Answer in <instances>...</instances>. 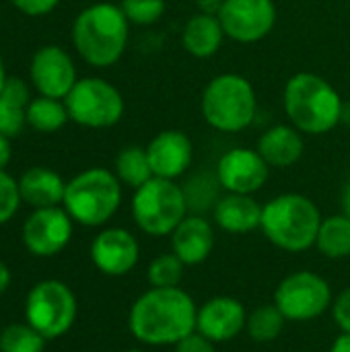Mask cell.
<instances>
[{"instance_id":"cell-1","label":"cell","mask_w":350,"mask_h":352,"mask_svg":"<svg viewBox=\"0 0 350 352\" xmlns=\"http://www.w3.org/2000/svg\"><path fill=\"white\" fill-rule=\"evenodd\" d=\"M198 305L182 287L146 289L128 311L130 334L146 346H175L196 332Z\"/></svg>"},{"instance_id":"cell-2","label":"cell","mask_w":350,"mask_h":352,"mask_svg":"<svg viewBox=\"0 0 350 352\" xmlns=\"http://www.w3.org/2000/svg\"><path fill=\"white\" fill-rule=\"evenodd\" d=\"M130 21L120 4L95 2L83 8L72 23V45L93 68H109L124 56Z\"/></svg>"},{"instance_id":"cell-3","label":"cell","mask_w":350,"mask_h":352,"mask_svg":"<svg viewBox=\"0 0 350 352\" xmlns=\"http://www.w3.org/2000/svg\"><path fill=\"white\" fill-rule=\"evenodd\" d=\"M289 122L309 136H324L342 122L344 103L340 93L316 72L293 74L283 91Z\"/></svg>"},{"instance_id":"cell-4","label":"cell","mask_w":350,"mask_h":352,"mask_svg":"<svg viewBox=\"0 0 350 352\" xmlns=\"http://www.w3.org/2000/svg\"><path fill=\"white\" fill-rule=\"evenodd\" d=\"M322 219L324 217L311 198L287 192L262 204L260 231L274 248L289 254H301L316 248Z\"/></svg>"},{"instance_id":"cell-5","label":"cell","mask_w":350,"mask_h":352,"mask_svg":"<svg viewBox=\"0 0 350 352\" xmlns=\"http://www.w3.org/2000/svg\"><path fill=\"white\" fill-rule=\"evenodd\" d=\"M200 111L204 122L225 134L248 130L258 116L254 85L235 72H223L208 80L202 91Z\"/></svg>"},{"instance_id":"cell-6","label":"cell","mask_w":350,"mask_h":352,"mask_svg":"<svg viewBox=\"0 0 350 352\" xmlns=\"http://www.w3.org/2000/svg\"><path fill=\"white\" fill-rule=\"evenodd\" d=\"M62 206L83 227H103L122 206V182L103 167H91L66 182Z\"/></svg>"},{"instance_id":"cell-7","label":"cell","mask_w":350,"mask_h":352,"mask_svg":"<svg viewBox=\"0 0 350 352\" xmlns=\"http://www.w3.org/2000/svg\"><path fill=\"white\" fill-rule=\"evenodd\" d=\"M130 210L136 227L151 237H169L190 214L184 188L163 177H153L134 190Z\"/></svg>"},{"instance_id":"cell-8","label":"cell","mask_w":350,"mask_h":352,"mask_svg":"<svg viewBox=\"0 0 350 352\" xmlns=\"http://www.w3.org/2000/svg\"><path fill=\"white\" fill-rule=\"evenodd\" d=\"M64 103L70 122L93 130L116 126L126 111L120 89L101 76L78 78L72 91L66 95Z\"/></svg>"},{"instance_id":"cell-9","label":"cell","mask_w":350,"mask_h":352,"mask_svg":"<svg viewBox=\"0 0 350 352\" xmlns=\"http://www.w3.org/2000/svg\"><path fill=\"white\" fill-rule=\"evenodd\" d=\"M272 303L287 322L307 324L332 309L334 295L330 283L311 270H295L287 274L274 289Z\"/></svg>"},{"instance_id":"cell-10","label":"cell","mask_w":350,"mask_h":352,"mask_svg":"<svg viewBox=\"0 0 350 352\" xmlns=\"http://www.w3.org/2000/svg\"><path fill=\"white\" fill-rule=\"evenodd\" d=\"M78 303L68 285L62 280L37 283L25 301L27 324L33 326L45 340L64 336L76 322Z\"/></svg>"},{"instance_id":"cell-11","label":"cell","mask_w":350,"mask_h":352,"mask_svg":"<svg viewBox=\"0 0 350 352\" xmlns=\"http://www.w3.org/2000/svg\"><path fill=\"white\" fill-rule=\"evenodd\" d=\"M225 37L237 43H258L276 25L274 0H225L219 10Z\"/></svg>"},{"instance_id":"cell-12","label":"cell","mask_w":350,"mask_h":352,"mask_svg":"<svg viewBox=\"0 0 350 352\" xmlns=\"http://www.w3.org/2000/svg\"><path fill=\"white\" fill-rule=\"evenodd\" d=\"M270 175V165L262 159L256 148L235 146L221 155L215 177L223 192L250 194L260 192Z\"/></svg>"},{"instance_id":"cell-13","label":"cell","mask_w":350,"mask_h":352,"mask_svg":"<svg viewBox=\"0 0 350 352\" xmlns=\"http://www.w3.org/2000/svg\"><path fill=\"white\" fill-rule=\"evenodd\" d=\"M74 221L64 206L35 208L23 225L25 248L39 258H52L60 254L72 239Z\"/></svg>"},{"instance_id":"cell-14","label":"cell","mask_w":350,"mask_h":352,"mask_svg":"<svg viewBox=\"0 0 350 352\" xmlns=\"http://www.w3.org/2000/svg\"><path fill=\"white\" fill-rule=\"evenodd\" d=\"M29 78L39 95L52 99H66V95L76 85L78 74L72 56L64 47L47 43L33 54Z\"/></svg>"},{"instance_id":"cell-15","label":"cell","mask_w":350,"mask_h":352,"mask_svg":"<svg viewBox=\"0 0 350 352\" xmlns=\"http://www.w3.org/2000/svg\"><path fill=\"white\" fill-rule=\"evenodd\" d=\"M140 260L138 239L124 227L101 229L91 243V262L105 276H126Z\"/></svg>"},{"instance_id":"cell-16","label":"cell","mask_w":350,"mask_h":352,"mask_svg":"<svg viewBox=\"0 0 350 352\" xmlns=\"http://www.w3.org/2000/svg\"><path fill=\"white\" fill-rule=\"evenodd\" d=\"M245 322L248 309L239 299L217 295L198 305L196 332H200L215 344H225L245 332Z\"/></svg>"},{"instance_id":"cell-17","label":"cell","mask_w":350,"mask_h":352,"mask_svg":"<svg viewBox=\"0 0 350 352\" xmlns=\"http://www.w3.org/2000/svg\"><path fill=\"white\" fill-rule=\"evenodd\" d=\"M146 155L155 177L175 182L190 169L194 161V144L182 130H161L149 140Z\"/></svg>"},{"instance_id":"cell-18","label":"cell","mask_w":350,"mask_h":352,"mask_svg":"<svg viewBox=\"0 0 350 352\" xmlns=\"http://www.w3.org/2000/svg\"><path fill=\"white\" fill-rule=\"evenodd\" d=\"M169 237H171V252L186 266L204 264L217 245L215 225L206 217L196 212H190Z\"/></svg>"},{"instance_id":"cell-19","label":"cell","mask_w":350,"mask_h":352,"mask_svg":"<svg viewBox=\"0 0 350 352\" xmlns=\"http://www.w3.org/2000/svg\"><path fill=\"white\" fill-rule=\"evenodd\" d=\"M212 223L231 235L258 231L262 223V204L250 194L225 192L212 208Z\"/></svg>"},{"instance_id":"cell-20","label":"cell","mask_w":350,"mask_h":352,"mask_svg":"<svg viewBox=\"0 0 350 352\" xmlns=\"http://www.w3.org/2000/svg\"><path fill=\"white\" fill-rule=\"evenodd\" d=\"M256 151L270 167H293L295 163H299L305 151L303 134L293 124H276L260 134Z\"/></svg>"},{"instance_id":"cell-21","label":"cell","mask_w":350,"mask_h":352,"mask_svg":"<svg viewBox=\"0 0 350 352\" xmlns=\"http://www.w3.org/2000/svg\"><path fill=\"white\" fill-rule=\"evenodd\" d=\"M19 192L21 200L35 208H50L60 206L64 202L66 182L54 169L35 165L23 171L19 177Z\"/></svg>"},{"instance_id":"cell-22","label":"cell","mask_w":350,"mask_h":352,"mask_svg":"<svg viewBox=\"0 0 350 352\" xmlns=\"http://www.w3.org/2000/svg\"><path fill=\"white\" fill-rule=\"evenodd\" d=\"M223 39H225V31H223L219 16L215 14L196 12L186 21L182 29L184 50L198 60L212 58L221 50Z\"/></svg>"},{"instance_id":"cell-23","label":"cell","mask_w":350,"mask_h":352,"mask_svg":"<svg viewBox=\"0 0 350 352\" xmlns=\"http://www.w3.org/2000/svg\"><path fill=\"white\" fill-rule=\"evenodd\" d=\"M29 87L19 76H8L0 91V134L17 138L27 126V107L31 103Z\"/></svg>"},{"instance_id":"cell-24","label":"cell","mask_w":350,"mask_h":352,"mask_svg":"<svg viewBox=\"0 0 350 352\" xmlns=\"http://www.w3.org/2000/svg\"><path fill=\"white\" fill-rule=\"evenodd\" d=\"M318 252L328 260H347L350 256V219L347 214L324 217L318 239Z\"/></svg>"},{"instance_id":"cell-25","label":"cell","mask_w":350,"mask_h":352,"mask_svg":"<svg viewBox=\"0 0 350 352\" xmlns=\"http://www.w3.org/2000/svg\"><path fill=\"white\" fill-rule=\"evenodd\" d=\"M113 173L118 175V179L122 182V186H128L132 190H138L140 186H144L149 179H153V169H151V161L146 155V146H126L118 153L116 163H113Z\"/></svg>"},{"instance_id":"cell-26","label":"cell","mask_w":350,"mask_h":352,"mask_svg":"<svg viewBox=\"0 0 350 352\" xmlns=\"http://www.w3.org/2000/svg\"><path fill=\"white\" fill-rule=\"evenodd\" d=\"M70 120L64 99H52V97H35L31 99L27 107V126H31L35 132L52 134L66 126Z\"/></svg>"},{"instance_id":"cell-27","label":"cell","mask_w":350,"mask_h":352,"mask_svg":"<svg viewBox=\"0 0 350 352\" xmlns=\"http://www.w3.org/2000/svg\"><path fill=\"white\" fill-rule=\"evenodd\" d=\"M287 318L281 314V309L274 303H262L248 314L245 334L258 344H268L283 334Z\"/></svg>"},{"instance_id":"cell-28","label":"cell","mask_w":350,"mask_h":352,"mask_svg":"<svg viewBox=\"0 0 350 352\" xmlns=\"http://www.w3.org/2000/svg\"><path fill=\"white\" fill-rule=\"evenodd\" d=\"M186 268L188 266L173 252H165V254L155 256L151 260V264L146 266V280L155 289L179 287L184 280Z\"/></svg>"},{"instance_id":"cell-29","label":"cell","mask_w":350,"mask_h":352,"mask_svg":"<svg viewBox=\"0 0 350 352\" xmlns=\"http://www.w3.org/2000/svg\"><path fill=\"white\" fill-rule=\"evenodd\" d=\"M45 338L29 324H10L0 332V352H43Z\"/></svg>"},{"instance_id":"cell-30","label":"cell","mask_w":350,"mask_h":352,"mask_svg":"<svg viewBox=\"0 0 350 352\" xmlns=\"http://www.w3.org/2000/svg\"><path fill=\"white\" fill-rule=\"evenodd\" d=\"M120 6L130 25L149 27L163 19L167 10V0H122Z\"/></svg>"},{"instance_id":"cell-31","label":"cell","mask_w":350,"mask_h":352,"mask_svg":"<svg viewBox=\"0 0 350 352\" xmlns=\"http://www.w3.org/2000/svg\"><path fill=\"white\" fill-rule=\"evenodd\" d=\"M19 179H14L6 169H0V225L8 223L21 206Z\"/></svg>"},{"instance_id":"cell-32","label":"cell","mask_w":350,"mask_h":352,"mask_svg":"<svg viewBox=\"0 0 350 352\" xmlns=\"http://www.w3.org/2000/svg\"><path fill=\"white\" fill-rule=\"evenodd\" d=\"M330 311H332V318H334L338 330L344 334H350V287H347L344 291H340L334 297Z\"/></svg>"},{"instance_id":"cell-33","label":"cell","mask_w":350,"mask_h":352,"mask_svg":"<svg viewBox=\"0 0 350 352\" xmlns=\"http://www.w3.org/2000/svg\"><path fill=\"white\" fill-rule=\"evenodd\" d=\"M173 352H217V344L200 332H192L173 346Z\"/></svg>"},{"instance_id":"cell-34","label":"cell","mask_w":350,"mask_h":352,"mask_svg":"<svg viewBox=\"0 0 350 352\" xmlns=\"http://www.w3.org/2000/svg\"><path fill=\"white\" fill-rule=\"evenodd\" d=\"M10 2H12V6L17 10H21L27 16H43V14H50L60 4V0H10Z\"/></svg>"},{"instance_id":"cell-35","label":"cell","mask_w":350,"mask_h":352,"mask_svg":"<svg viewBox=\"0 0 350 352\" xmlns=\"http://www.w3.org/2000/svg\"><path fill=\"white\" fill-rule=\"evenodd\" d=\"M12 159V146H10V138L0 134V169H6V165Z\"/></svg>"},{"instance_id":"cell-36","label":"cell","mask_w":350,"mask_h":352,"mask_svg":"<svg viewBox=\"0 0 350 352\" xmlns=\"http://www.w3.org/2000/svg\"><path fill=\"white\" fill-rule=\"evenodd\" d=\"M225 0H196V8L198 12H204V14H219L221 6H223Z\"/></svg>"},{"instance_id":"cell-37","label":"cell","mask_w":350,"mask_h":352,"mask_svg":"<svg viewBox=\"0 0 350 352\" xmlns=\"http://www.w3.org/2000/svg\"><path fill=\"white\" fill-rule=\"evenodd\" d=\"M328 352H350V334L340 332V334L336 336V340L332 342V346H330V351Z\"/></svg>"},{"instance_id":"cell-38","label":"cell","mask_w":350,"mask_h":352,"mask_svg":"<svg viewBox=\"0 0 350 352\" xmlns=\"http://www.w3.org/2000/svg\"><path fill=\"white\" fill-rule=\"evenodd\" d=\"M10 280H12L10 268L0 260V295H4V293H6V289L10 287Z\"/></svg>"},{"instance_id":"cell-39","label":"cell","mask_w":350,"mask_h":352,"mask_svg":"<svg viewBox=\"0 0 350 352\" xmlns=\"http://www.w3.org/2000/svg\"><path fill=\"white\" fill-rule=\"evenodd\" d=\"M340 208H342V214H347L350 219V179L347 182V186L342 188V194H340Z\"/></svg>"},{"instance_id":"cell-40","label":"cell","mask_w":350,"mask_h":352,"mask_svg":"<svg viewBox=\"0 0 350 352\" xmlns=\"http://www.w3.org/2000/svg\"><path fill=\"white\" fill-rule=\"evenodd\" d=\"M6 78H8V74H6V68H4V60H2V56H0V91H2V87H4Z\"/></svg>"},{"instance_id":"cell-41","label":"cell","mask_w":350,"mask_h":352,"mask_svg":"<svg viewBox=\"0 0 350 352\" xmlns=\"http://www.w3.org/2000/svg\"><path fill=\"white\" fill-rule=\"evenodd\" d=\"M126 352H144V351H140V349H130V351H126Z\"/></svg>"}]
</instances>
